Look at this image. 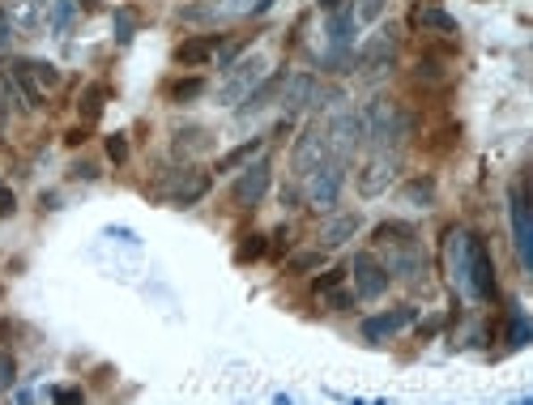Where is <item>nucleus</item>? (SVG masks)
<instances>
[{"instance_id":"1","label":"nucleus","mask_w":533,"mask_h":405,"mask_svg":"<svg viewBox=\"0 0 533 405\" xmlns=\"http://www.w3.org/2000/svg\"><path fill=\"white\" fill-rule=\"evenodd\" d=\"M359 116H362V136H367L371 150H393V154H397V145H405V141H410V128H414V124H410V112L384 95L371 98Z\"/></svg>"},{"instance_id":"2","label":"nucleus","mask_w":533,"mask_h":405,"mask_svg":"<svg viewBox=\"0 0 533 405\" xmlns=\"http://www.w3.org/2000/svg\"><path fill=\"white\" fill-rule=\"evenodd\" d=\"M461 286L470 290L474 299L491 303L499 294L496 286V265H491V252L478 235H465V256H461Z\"/></svg>"},{"instance_id":"3","label":"nucleus","mask_w":533,"mask_h":405,"mask_svg":"<svg viewBox=\"0 0 533 405\" xmlns=\"http://www.w3.org/2000/svg\"><path fill=\"white\" fill-rule=\"evenodd\" d=\"M397 47H401V39H397V26H380L371 39L359 47V78L362 81H380V78H388L393 73V64H397Z\"/></svg>"},{"instance_id":"4","label":"nucleus","mask_w":533,"mask_h":405,"mask_svg":"<svg viewBox=\"0 0 533 405\" xmlns=\"http://www.w3.org/2000/svg\"><path fill=\"white\" fill-rule=\"evenodd\" d=\"M362 145H367V136H362V116L359 112H337V116L324 124V150H329L333 162H342L346 167Z\"/></svg>"},{"instance_id":"5","label":"nucleus","mask_w":533,"mask_h":405,"mask_svg":"<svg viewBox=\"0 0 533 405\" xmlns=\"http://www.w3.org/2000/svg\"><path fill=\"white\" fill-rule=\"evenodd\" d=\"M342 188H346V167H342V162H333V158H324L316 171L304 175V196H307V205H312L316 213H333V210H337Z\"/></svg>"},{"instance_id":"6","label":"nucleus","mask_w":533,"mask_h":405,"mask_svg":"<svg viewBox=\"0 0 533 405\" xmlns=\"http://www.w3.org/2000/svg\"><path fill=\"white\" fill-rule=\"evenodd\" d=\"M210 171H196V167H184V171H171L158 179V188H154V196H162V201H171V205H196L201 196L210 193Z\"/></svg>"},{"instance_id":"7","label":"nucleus","mask_w":533,"mask_h":405,"mask_svg":"<svg viewBox=\"0 0 533 405\" xmlns=\"http://www.w3.org/2000/svg\"><path fill=\"white\" fill-rule=\"evenodd\" d=\"M269 184H273L269 158H252V162H244L239 175L230 179V201H235L239 210H252V205H261V196L269 193Z\"/></svg>"},{"instance_id":"8","label":"nucleus","mask_w":533,"mask_h":405,"mask_svg":"<svg viewBox=\"0 0 533 405\" xmlns=\"http://www.w3.org/2000/svg\"><path fill=\"white\" fill-rule=\"evenodd\" d=\"M388 277H397V282H422L427 277V252H422L419 235L414 239H401V244H388V256L380 260Z\"/></svg>"},{"instance_id":"9","label":"nucleus","mask_w":533,"mask_h":405,"mask_svg":"<svg viewBox=\"0 0 533 405\" xmlns=\"http://www.w3.org/2000/svg\"><path fill=\"white\" fill-rule=\"evenodd\" d=\"M227 73L230 78H227V86H222V107H239V103L256 90V81L265 78V56L252 52V56H244L239 64H230Z\"/></svg>"},{"instance_id":"10","label":"nucleus","mask_w":533,"mask_h":405,"mask_svg":"<svg viewBox=\"0 0 533 405\" xmlns=\"http://www.w3.org/2000/svg\"><path fill=\"white\" fill-rule=\"evenodd\" d=\"M346 273H354V294L367 299V303H371V299H384L388 286H393V277H388V269L380 265V256H371V252H359Z\"/></svg>"},{"instance_id":"11","label":"nucleus","mask_w":533,"mask_h":405,"mask_svg":"<svg viewBox=\"0 0 533 405\" xmlns=\"http://www.w3.org/2000/svg\"><path fill=\"white\" fill-rule=\"evenodd\" d=\"M397 171H401V158L393 150H376L362 162V171L354 175V188H359V196H380L397 179Z\"/></svg>"},{"instance_id":"12","label":"nucleus","mask_w":533,"mask_h":405,"mask_svg":"<svg viewBox=\"0 0 533 405\" xmlns=\"http://www.w3.org/2000/svg\"><path fill=\"white\" fill-rule=\"evenodd\" d=\"M324 158H329V150H324V124H307L304 133L295 136V150H290V171L299 175H312L316 167H321Z\"/></svg>"},{"instance_id":"13","label":"nucleus","mask_w":533,"mask_h":405,"mask_svg":"<svg viewBox=\"0 0 533 405\" xmlns=\"http://www.w3.org/2000/svg\"><path fill=\"white\" fill-rule=\"evenodd\" d=\"M508 218H512V235H516V256H521V265L529 269L533 265V222H529L525 184H516L512 193H508Z\"/></svg>"},{"instance_id":"14","label":"nucleus","mask_w":533,"mask_h":405,"mask_svg":"<svg viewBox=\"0 0 533 405\" xmlns=\"http://www.w3.org/2000/svg\"><path fill=\"white\" fill-rule=\"evenodd\" d=\"M414 320H419V308H414V303H397V308L380 311V316H367V320H362V337H367V342H384V337H393L401 328H410Z\"/></svg>"},{"instance_id":"15","label":"nucleus","mask_w":533,"mask_h":405,"mask_svg":"<svg viewBox=\"0 0 533 405\" xmlns=\"http://www.w3.org/2000/svg\"><path fill=\"white\" fill-rule=\"evenodd\" d=\"M210 145H213V133L205 128V124H175L171 128V154L179 158V162L205 154Z\"/></svg>"},{"instance_id":"16","label":"nucleus","mask_w":533,"mask_h":405,"mask_svg":"<svg viewBox=\"0 0 533 405\" xmlns=\"http://www.w3.org/2000/svg\"><path fill=\"white\" fill-rule=\"evenodd\" d=\"M312 95H316V78H312V73H290V78L282 81L278 107H282L286 120H290V116H299V112L312 107Z\"/></svg>"},{"instance_id":"17","label":"nucleus","mask_w":533,"mask_h":405,"mask_svg":"<svg viewBox=\"0 0 533 405\" xmlns=\"http://www.w3.org/2000/svg\"><path fill=\"white\" fill-rule=\"evenodd\" d=\"M359 227H362V213H333V218L321 227V244H316V248H321V252L346 248V244L359 235Z\"/></svg>"},{"instance_id":"18","label":"nucleus","mask_w":533,"mask_h":405,"mask_svg":"<svg viewBox=\"0 0 533 405\" xmlns=\"http://www.w3.org/2000/svg\"><path fill=\"white\" fill-rule=\"evenodd\" d=\"M282 81H286V69L282 73H273V78H261L256 81V90H252L248 98H244V103H239V107H235V116L239 120H252V116H261V112H265L269 103H273V98L282 95Z\"/></svg>"},{"instance_id":"19","label":"nucleus","mask_w":533,"mask_h":405,"mask_svg":"<svg viewBox=\"0 0 533 405\" xmlns=\"http://www.w3.org/2000/svg\"><path fill=\"white\" fill-rule=\"evenodd\" d=\"M218 47H222V39L218 35H201V39H188L175 47V64H184V69H196V64H210L213 56H218Z\"/></svg>"},{"instance_id":"20","label":"nucleus","mask_w":533,"mask_h":405,"mask_svg":"<svg viewBox=\"0 0 533 405\" xmlns=\"http://www.w3.org/2000/svg\"><path fill=\"white\" fill-rule=\"evenodd\" d=\"M414 26H422V30H436V35H457L461 26H457V18L448 13V9H439V4H419L414 9Z\"/></svg>"},{"instance_id":"21","label":"nucleus","mask_w":533,"mask_h":405,"mask_svg":"<svg viewBox=\"0 0 533 405\" xmlns=\"http://www.w3.org/2000/svg\"><path fill=\"white\" fill-rule=\"evenodd\" d=\"M13 69H18V73H26V78H30L38 90H43V95L60 86V69H56V64H47V60H13Z\"/></svg>"},{"instance_id":"22","label":"nucleus","mask_w":533,"mask_h":405,"mask_svg":"<svg viewBox=\"0 0 533 405\" xmlns=\"http://www.w3.org/2000/svg\"><path fill=\"white\" fill-rule=\"evenodd\" d=\"M265 150V136H252V141H244V145H235L230 154L218 158V175H230V171H239L244 162H252V158Z\"/></svg>"},{"instance_id":"23","label":"nucleus","mask_w":533,"mask_h":405,"mask_svg":"<svg viewBox=\"0 0 533 405\" xmlns=\"http://www.w3.org/2000/svg\"><path fill=\"white\" fill-rule=\"evenodd\" d=\"M175 18L184 21V26H213V21H218V9H213V4H201V0H188V4L175 9Z\"/></svg>"},{"instance_id":"24","label":"nucleus","mask_w":533,"mask_h":405,"mask_svg":"<svg viewBox=\"0 0 533 405\" xmlns=\"http://www.w3.org/2000/svg\"><path fill=\"white\" fill-rule=\"evenodd\" d=\"M103 103H107V90H103V86H86L81 98H77V112H81L86 124H95V120L103 116Z\"/></svg>"},{"instance_id":"25","label":"nucleus","mask_w":533,"mask_h":405,"mask_svg":"<svg viewBox=\"0 0 533 405\" xmlns=\"http://www.w3.org/2000/svg\"><path fill=\"white\" fill-rule=\"evenodd\" d=\"M401 239H414V227H410V222H380V227L371 231V244H380V248L401 244Z\"/></svg>"},{"instance_id":"26","label":"nucleus","mask_w":533,"mask_h":405,"mask_svg":"<svg viewBox=\"0 0 533 405\" xmlns=\"http://www.w3.org/2000/svg\"><path fill=\"white\" fill-rule=\"evenodd\" d=\"M201 90H205V78H179L167 86V98H171V103H188V98H196Z\"/></svg>"},{"instance_id":"27","label":"nucleus","mask_w":533,"mask_h":405,"mask_svg":"<svg viewBox=\"0 0 533 405\" xmlns=\"http://www.w3.org/2000/svg\"><path fill=\"white\" fill-rule=\"evenodd\" d=\"M405 196H410L414 205H431V201H436V179H431V175L410 179V184H405Z\"/></svg>"},{"instance_id":"28","label":"nucleus","mask_w":533,"mask_h":405,"mask_svg":"<svg viewBox=\"0 0 533 405\" xmlns=\"http://www.w3.org/2000/svg\"><path fill=\"white\" fill-rule=\"evenodd\" d=\"M265 252H269V239H265V235H248V239H244V248L235 252V260H239V265H252V260H261Z\"/></svg>"},{"instance_id":"29","label":"nucleus","mask_w":533,"mask_h":405,"mask_svg":"<svg viewBox=\"0 0 533 405\" xmlns=\"http://www.w3.org/2000/svg\"><path fill=\"white\" fill-rule=\"evenodd\" d=\"M13 384H18V359L9 350H0V393H9Z\"/></svg>"},{"instance_id":"30","label":"nucleus","mask_w":533,"mask_h":405,"mask_svg":"<svg viewBox=\"0 0 533 405\" xmlns=\"http://www.w3.org/2000/svg\"><path fill=\"white\" fill-rule=\"evenodd\" d=\"M350 13L354 21H376L384 13V0H350Z\"/></svg>"},{"instance_id":"31","label":"nucleus","mask_w":533,"mask_h":405,"mask_svg":"<svg viewBox=\"0 0 533 405\" xmlns=\"http://www.w3.org/2000/svg\"><path fill=\"white\" fill-rule=\"evenodd\" d=\"M324 294H329V299H324V308L329 311H350L354 308V303H359V294H350V290H324Z\"/></svg>"},{"instance_id":"32","label":"nucleus","mask_w":533,"mask_h":405,"mask_svg":"<svg viewBox=\"0 0 533 405\" xmlns=\"http://www.w3.org/2000/svg\"><path fill=\"white\" fill-rule=\"evenodd\" d=\"M107 158H112L115 167H124V162H129V136H124V133L107 136Z\"/></svg>"},{"instance_id":"33","label":"nucleus","mask_w":533,"mask_h":405,"mask_svg":"<svg viewBox=\"0 0 533 405\" xmlns=\"http://www.w3.org/2000/svg\"><path fill=\"white\" fill-rule=\"evenodd\" d=\"M414 78H419L422 86H427V81L436 86V81H444V64H439V60H419V64H414Z\"/></svg>"},{"instance_id":"34","label":"nucleus","mask_w":533,"mask_h":405,"mask_svg":"<svg viewBox=\"0 0 533 405\" xmlns=\"http://www.w3.org/2000/svg\"><path fill=\"white\" fill-rule=\"evenodd\" d=\"M324 265V252L316 248V252H299V256H295V260H290V269L295 273H312V269H321Z\"/></svg>"},{"instance_id":"35","label":"nucleus","mask_w":533,"mask_h":405,"mask_svg":"<svg viewBox=\"0 0 533 405\" xmlns=\"http://www.w3.org/2000/svg\"><path fill=\"white\" fill-rule=\"evenodd\" d=\"M133 30H137L133 9H120V13H115V39H120V43H129V39H133Z\"/></svg>"},{"instance_id":"36","label":"nucleus","mask_w":533,"mask_h":405,"mask_svg":"<svg viewBox=\"0 0 533 405\" xmlns=\"http://www.w3.org/2000/svg\"><path fill=\"white\" fill-rule=\"evenodd\" d=\"M342 277H346V269H329V273H321V277L312 282V290H316V294H324V290L342 286Z\"/></svg>"},{"instance_id":"37","label":"nucleus","mask_w":533,"mask_h":405,"mask_svg":"<svg viewBox=\"0 0 533 405\" xmlns=\"http://www.w3.org/2000/svg\"><path fill=\"white\" fill-rule=\"evenodd\" d=\"M13 210H18V196H13V188H4V184H0V218H9Z\"/></svg>"},{"instance_id":"38","label":"nucleus","mask_w":533,"mask_h":405,"mask_svg":"<svg viewBox=\"0 0 533 405\" xmlns=\"http://www.w3.org/2000/svg\"><path fill=\"white\" fill-rule=\"evenodd\" d=\"M69 175H73V179H86V184H90V179H98V167H95V162H73V171H69Z\"/></svg>"},{"instance_id":"39","label":"nucleus","mask_w":533,"mask_h":405,"mask_svg":"<svg viewBox=\"0 0 533 405\" xmlns=\"http://www.w3.org/2000/svg\"><path fill=\"white\" fill-rule=\"evenodd\" d=\"M9 39H13V21H9V13L0 9V52L9 47Z\"/></svg>"},{"instance_id":"40","label":"nucleus","mask_w":533,"mask_h":405,"mask_svg":"<svg viewBox=\"0 0 533 405\" xmlns=\"http://www.w3.org/2000/svg\"><path fill=\"white\" fill-rule=\"evenodd\" d=\"M52 397H56V401H64V405H77V401H81V393H77V388H56Z\"/></svg>"},{"instance_id":"41","label":"nucleus","mask_w":533,"mask_h":405,"mask_svg":"<svg viewBox=\"0 0 533 405\" xmlns=\"http://www.w3.org/2000/svg\"><path fill=\"white\" fill-rule=\"evenodd\" d=\"M337 9H346V0H321V13H337Z\"/></svg>"},{"instance_id":"42","label":"nucleus","mask_w":533,"mask_h":405,"mask_svg":"<svg viewBox=\"0 0 533 405\" xmlns=\"http://www.w3.org/2000/svg\"><path fill=\"white\" fill-rule=\"evenodd\" d=\"M64 141H69V145H73V150H77V145H81V141H86V128H73V133L64 136Z\"/></svg>"}]
</instances>
